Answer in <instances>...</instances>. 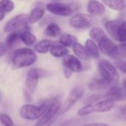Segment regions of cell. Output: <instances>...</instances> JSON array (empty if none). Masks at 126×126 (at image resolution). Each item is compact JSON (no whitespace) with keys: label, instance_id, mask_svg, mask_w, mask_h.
<instances>
[{"label":"cell","instance_id":"6da1fadb","mask_svg":"<svg viewBox=\"0 0 126 126\" xmlns=\"http://www.w3.org/2000/svg\"><path fill=\"white\" fill-rule=\"evenodd\" d=\"M36 51L31 48H19L14 51L12 57V66L14 70L29 67L37 61Z\"/></svg>","mask_w":126,"mask_h":126},{"label":"cell","instance_id":"7a4b0ae2","mask_svg":"<svg viewBox=\"0 0 126 126\" xmlns=\"http://www.w3.org/2000/svg\"><path fill=\"white\" fill-rule=\"evenodd\" d=\"M97 70L99 76L110 85H116L119 80V74L114 64L105 59H99L97 62Z\"/></svg>","mask_w":126,"mask_h":126},{"label":"cell","instance_id":"3957f363","mask_svg":"<svg viewBox=\"0 0 126 126\" xmlns=\"http://www.w3.org/2000/svg\"><path fill=\"white\" fill-rule=\"evenodd\" d=\"M52 99L53 98L44 101L39 106L30 104L24 105L22 106L19 110L21 117L28 120L40 119L49 109L52 102Z\"/></svg>","mask_w":126,"mask_h":126},{"label":"cell","instance_id":"277c9868","mask_svg":"<svg viewBox=\"0 0 126 126\" xmlns=\"http://www.w3.org/2000/svg\"><path fill=\"white\" fill-rule=\"evenodd\" d=\"M115 106V102L105 99L94 104H86V105L80 108L77 111L79 116H85L94 113H105L111 110Z\"/></svg>","mask_w":126,"mask_h":126},{"label":"cell","instance_id":"5b68a950","mask_svg":"<svg viewBox=\"0 0 126 126\" xmlns=\"http://www.w3.org/2000/svg\"><path fill=\"white\" fill-rule=\"evenodd\" d=\"M45 9L50 14L60 17H71L75 12L72 5L61 1H53L47 3L45 5Z\"/></svg>","mask_w":126,"mask_h":126},{"label":"cell","instance_id":"8992f818","mask_svg":"<svg viewBox=\"0 0 126 126\" xmlns=\"http://www.w3.org/2000/svg\"><path fill=\"white\" fill-rule=\"evenodd\" d=\"M49 71L45 69L39 68H33L31 69L28 71L25 79V85L28 91L30 93H33L36 89L39 79L46 78L49 77Z\"/></svg>","mask_w":126,"mask_h":126},{"label":"cell","instance_id":"52a82bcc","mask_svg":"<svg viewBox=\"0 0 126 126\" xmlns=\"http://www.w3.org/2000/svg\"><path fill=\"white\" fill-rule=\"evenodd\" d=\"M94 24V16L88 14L76 13L69 19V25L72 28L78 30H85L92 28Z\"/></svg>","mask_w":126,"mask_h":126},{"label":"cell","instance_id":"ba28073f","mask_svg":"<svg viewBox=\"0 0 126 126\" xmlns=\"http://www.w3.org/2000/svg\"><path fill=\"white\" fill-rule=\"evenodd\" d=\"M84 93L85 89L82 86H76L73 88L69 92L66 100L64 102V103L62 104L59 114L62 115L68 111L82 97Z\"/></svg>","mask_w":126,"mask_h":126},{"label":"cell","instance_id":"9c48e42d","mask_svg":"<svg viewBox=\"0 0 126 126\" xmlns=\"http://www.w3.org/2000/svg\"><path fill=\"white\" fill-rule=\"evenodd\" d=\"M28 15L26 14H21L10 19L5 25L4 31L6 33L12 32L20 29L29 30L28 27Z\"/></svg>","mask_w":126,"mask_h":126},{"label":"cell","instance_id":"30bf717a","mask_svg":"<svg viewBox=\"0 0 126 126\" xmlns=\"http://www.w3.org/2000/svg\"><path fill=\"white\" fill-rule=\"evenodd\" d=\"M62 106V99L59 96H56L53 98L51 105L47 111L38 120L36 124H44L55 119L59 113Z\"/></svg>","mask_w":126,"mask_h":126},{"label":"cell","instance_id":"8fae6325","mask_svg":"<svg viewBox=\"0 0 126 126\" xmlns=\"http://www.w3.org/2000/svg\"><path fill=\"white\" fill-rule=\"evenodd\" d=\"M62 65H63V68H68L76 74L81 73L85 70L81 59L74 54L68 53L62 58Z\"/></svg>","mask_w":126,"mask_h":126},{"label":"cell","instance_id":"7c38bea8","mask_svg":"<svg viewBox=\"0 0 126 126\" xmlns=\"http://www.w3.org/2000/svg\"><path fill=\"white\" fill-rule=\"evenodd\" d=\"M87 13L94 17L102 16L106 12V6L102 1L88 0L86 5Z\"/></svg>","mask_w":126,"mask_h":126},{"label":"cell","instance_id":"4fadbf2b","mask_svg":"<svg viewBox=\"0 0 126 126\" xmlns=\"http://www.w3.org/2000/svg\"><path fill=\"white\" fill-rule=\"evenodd\" d=\"M125 96H126L124 88L118 86L116 84L110 86L105 93V98L113 102L122 100Z\"/></svg>","mask_w":126,"mask_h":126},{"label":"cell","instance_id":"5bb4252c","mask_svg":"<svg viewBox=\"0 0 126 126\" xmlns=\"http://www.w3.org/2000/svg\"><path fill=\"white\" fill-rule=\"evenodd\" d=\"M122 20L119 19H109L104 23V28L108 36H110L113 41L116 42V35L119 26Z\"/></svg>","mask_w":126,"mask_h":126},{"label":"cell","instance_id":"9a60e30c","mask_svg":"<svg viewBox=\"0 0 126 126\" xmlns=\"http://www.w3.org/2000/svg\"><path fill=\"white\" fill-rule=\"evenodd\" d=\"M97 45L100 50V52L102 54L108 56L109 53H110V51L113 50V48L115 47V45L116 44H115L113 42V40L110 36H108V35H107L106 36L102 38L97 43Z\"/></svg>","mask_w":126,"mask_h":126},{"label":"cell","instance_id":"2e32d148","mask_svg":"<svg viewBox=\"0 0 126 126\" xmlns=\"http://www.w3.org/2000/svg\"><path fill=\"white\" fill-rule=\"evenodd\" d=\"M44 35L49 39H55L59 37L62 35V28L56 22H52L45 26Z\"/></svg>","mask_w":126,"mask_h":126},{"label":"cell","instance_id":"e0dca14e","mask_svg":"<svg viewBox=\"0 0 126 126\" xmlns=\"http://www.w3.org/2000/svg\"><path fill=\"white\" fill-rule=\"evenodd\" d=\"M85 47H86L90 56L94 59H99L101 56L100 50L98 47L97 43L93 39H88L85 42Z\"/></svg>","mask_w":126,"mask_h":126},{"label":"cell","instance_id":"ac0fdd59","mask_svg":"<svg viewBox=\"0 0 126 126\" xmlns=\"http://www.w3.org/2000/svg\"><path fill=\"white\" fill-rule=\"evenodd\" d=\"M50 53L51 56L56 58H63L65 56L69 53V50L68 47L62 45L59 42H55L50 49Z\"/></svg>","mask_w":126,"mask_h":126},{"label":"cell","instance_id":"d6986e66","mask_svg":"<svg viewBox=\"0 0 126 126\" xmlns=\"http://www.w3.org/2000/svg\"><path fill=\"white\" fill-rule=\"evenodd\" d=\"M72 50L75 56L84 62H88L91 59L86 47L79 42L72 47Z\"/></svg>","mask_w":126,"mask_h":126},{"label":"cell","instance_id":"ffe728a7","mask_svg":"<svg viewBox=\"0 0 126 126\" xmlns=\"http://www.w3.org/2000/svg\"><path fill=\"white\" fill-rule=\"evenodd\" d=\"M55 42L50 39H42L34 45V50L39 53L45 54L50 51L51 46Z\"/></svg>","mask_w":126,"mask_h":126},{"label":"cell","instance_id":"44dd1931","mask_svg":"<svg viewBox=\"0 0 126 126\" xmlns=\"http://www.w3.org/2000/svg\"><path fill=\"white\" fill-rule=\"evenodd\" d=\"M45 16V9L42 7H35L28 15V22L30 24L39 22Z\"/></svg>","mask_w":126,"mask_h":126},{"label":"cell","instance_id":"7402d4cb","mask_svg":"<svg viewBox=\"0 0 126 126\" xmlns=\"http://www.w3.org/2000/svg\"><path fill=\"white\" fill-rule=\"evenodd\" d=\"M108 57L113 60L122 59L126 57V45L120 44L116 45L113 50L108 55Z\"/></svg>","mask_w":126,"mask_h":126},{"label":"cell","instance_id":"603a6c76","mask_svg":"<svg viewBox=\"0 0 126 126\" xmlns=\"http://www.w3.org/2000/svg\"><path fill=\"white\" fill-rule=\"evenodd\" d=\"M110 86H111V85L107 81H105L104 79H102L101 77L99 78H96V79H92L88 83V89L91 91L103 90Z\"/></svg>","mask_w":126,"mask_h":126},{"label":"cell","instance_id":"cb8c5ba5","mask_svg":"<svg viewBox=\"0 0 126 126\" xmlns=\"http://www.w3.org/2000/svg\"><path fill=\"white\" fill-rule=\"evenodd\" d=\"M108 8L115 11H122L126 8L125 0H101Z\"/></svg>","mask_w":126,"mask_h":126},{"label":"cell","instance_id":"d4e9b609","mask_svg":"<svg viewBox=\"0 0 126 126\" xmlns=\"http://www.w3.org/2000/svg\"><path fill=\"white\" fill-rule=\"evenodd\" d=\"M23 30H27V29H20V30H16L14 31H12L7 37L6 39V45L8 47V49H11L14 47H15L17 43L21 41L20 36L21 33L22 32Z\"/></svg>","mask_w":126,"mask_h":126},{"label":"cell","instance_id":"484cf974","mask_svg":"<svg viewBox=\"0 0 126 126\" xmlns=\"http://www.w3.org/2000/svg\"><path fill=\"white\" fill-rule=\"evenodd\" d=\"M78 39L76 36L68 33H62V35L59 36V42L65 46L66 47H72L77 42H78Z\"/></svg>","mask_w":126,"mask_h":126},{"label":"cell","instance_id":"4316f807","mask_svg":"<svg viewBox=\"0 0 126 126\" xmlns=\"http://www.w3.org/2000/svg\"><path fill=\"white\" fill-rule=\"evenodd\" d=\"M89 36L91 39H93L96 43H98L102 38H104L105 36H107V33L101 27L94 26L90 29Z\"/></svg>","mask_w":126,"mask_h":126},{"label":"cell","instance_id":"83f0119b","mask_svg":"<svg viewBox=\"0 0 126 126\" xmlns=\"http://www.w3.org/2000/svg\"><path fill=\"white\" fill-rule=\"evenodd\" d=\"M21 41L26 45L31 46L36 42V36L30 31V30H23L20 36Z\"/></svg>","mask_w":126,"mask_h":126},{"label":"cell","instance_id":"f1b7e54d","mask_svg":"<svg viewBox=\"0 0 126 126\" xmlns=\"http://www.w3.org/2000/svg\"><path fill=\"white\" fill-rule=\"evenodd\" d=\"M116 42L126 45V19L122 20L118 28Z\"/></svg>","mask_w":126,"mask_h":126},{"label":"cell","instance_id":"f546056e","mask_svg":"<svg viewBox=\"0 0 126 126\" xmlns=\"http://www.w3.org/2000/svg\"><path fill=\"white\" fill-rule=\"evenodd\" d=\"M0 9L5 13H10L14 9V3L11 0H0Z\"/></svg>","mask_w":126,"mask_h":126},{"label":"cell","instance_id":"4dcf8cb0","mask_svg":"<svg viewBox=\"0 0 126 126\" xmlns=\"http://www.w3.org/2000/svg\"><path fill=\"white\" fill-rule=\"evenodd\" d=\"M113 64L118 69V71L126 74V60H124L123 59L114 60Z\"/></svg>","mask_w":126,"mask_h":126},{"label":"cell","instance_id":"1f68e13d","mask_svg":"<svg viewBox=\"0 0 126 126\" xmlns=\"http://www.w3.org/2000/svg\"><path fill=\"white\" fill-rule=\"evenodd\" d=\"M0 122L4 126H13L14 122L12 119L7 114L0 113Z\"/></svg>","mask_w":126,"mask_h":126},{"label":"cell","instance_id":"d6a6232c","mask_svg":"<svg viewBox=\"0 0 126 126\" xmlns=\"http://www.w3.org/2000/svg\"><path fill=\"white\" fill-rule=\"evenodd\" d=\"M79 122V119L78 117H72L66 121L63 122L59 126H76Z\"/></svg>","mask_w":126,"mask_h":126},{"label":"cell","instance_id":"836d02e7","mask_svg":"<svg viewBox=\"0 0 126 126\" xmlns=\"http://www.w3.org/2000/svg\"><path fill=\"white\" fill-rule=\"evenodd\" d=\"M74 74V73L73 71H71V70H69L68 68H63V75H64L65 79H71Z\"/></svg>","mask_w":126,"mask_h":126},{"label":"cell","instance_id":"e575fe53","mask_svg":"<svg viewBox=\"0 0 126 126\" xmlns=\"http://www.w3.org/2000/svg\"><path fill=\"white\" fill-rule=\"evenodd\" d=\"M100 98H101V96L99 95H93V96H91L87 99V104L94 103V102H97Z\"/></svg>","mask_w":126,"mask_h":126},{"label":"cell","instance_id":"d590c367","mask_svg":"<svg viewBox=\"0 0 126 126\" xmlns=\"http://www.w3.org/2000/svg\"><path fill=\"white\" fill-rule=\"evenodd\" d=\"M79 126H110V125L107 123H104V122H93V123L83 124Z\"/></svg>","mask_w":126,"mask_h":126},{"label":"cell","instance_id":"8d00e7d4","mask_svg":"<svg viewBox=\"0 0 126 126\" xmlns=\"http://www.w3.org/2000/svg\"><path fill=\"white\" fill-rule=\"evenodd\" d=\"M8 50V47L5 43L0 42V57L2 56Z\"/></svg>","mask_w":126,"mask_h":126},{"label":"cell","instance_id":"74e56055","mask_svg":"<svg viewBox=\"0 0 126 126\" xmlns=\"http://www.w3.org/2000/svg\"><path fill=\"white\" fill-rule=\"evenodd\" d=\"M54 122H55V119L51 120V121H50V122L44 123V124H36L34 126H52L53 124L54 123Z\"/></svg>","mask_w":126,"mask_h":126},{"label":"cell","instance_id":"f35d334b","mask_svg":"<svg viewBox=\"0 0 126 126\" xmlns=\"http://www.w3.org/2000/svg\"><path fill=\"white\" fill-rule=\"evenodd\" d=\"M5 16V12L3 11L2 9H0V21L3 20Z\"/></svg>","mask_w":126,"mask_h":126},{"label":"cell","instance_id":"ab89813d","mask_svg":"<svg viewBox=\"0 0 126 126\" xmlns=\"http://www.w3.org/2000/svg\"><path fill=\"white\" fill-rule=\"evenodd\" d=\"M122 86L125 89V96H126V78L124 79L123 82H122Z\"/></svg>","mask_w":126,"mask_h":126},{"label":"cell","instance_id":"60d3db41","mask_svg":"<svg viewBox=\"0 0 126 126\" xmlns=\"http://www.w3.org/2000/svg\"><path fill=\"white\" fill-rule=\"evenodd\" d=\"M53 1H62V0H53Z\"/></svg>","mask_w":126,"mask_h":126},{"label":"cell","instance_id":"b9f144b4","mask_svg":"<svg viewBox=\"0 0 126 126\" xmlns=\"http://www.w3.org/2000/svg\"><path fill=\"white\" fill-rule=\"evenodd\" d=\"M125 60H126V57H125Z\"/></svg>","mask_w":126,"mask_h":126}]
</instances>
